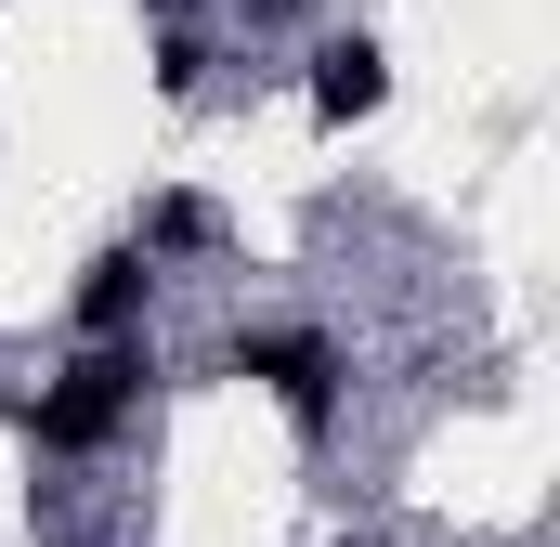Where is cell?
<instances>
[{
  "label": "cell",
  "instance_id": "obj_2",
  "mask_svg": "<svg viewBox=\"0 0 560 547\" xmlns=\"http://www.w3.org/2000/svg\"><path fill=\"white\" fill-rule=\"evenodd\" d=\"M222 365H235V379H261V392L287 405L300 443H326V430H339V379H352V365H339V339H326V326H235V352H222Z\"/></svg>",
  "mask_w": 560,
  "mask_h": 547
},
{
  "label": "cell",
  "instance_id": "obj_5",
  "mask_svg": "<svg viewBox=\"0 0 560 547\" xmlns=\"http://www.w3.org/2000/svg\"><path fill=\"white\" fill-rule=\"evenodd\" d=\"M209 235H222V209H209V196H156V209L131 222L143 261H183V248H209Z\"/></svg>",
  "mask_w": 560,
  "mask_h": 547
},
{
  "label": "cell",
  "instance_id": "obj_7",
  "mask_svg": "<svg viewBox=\"0 0 560 547\" xmlns=\"http://www.w3.org/2000/svg\"><path fill=\"white\" fill-rule=\"evenodd\" d=\"M235 13H248V26H287V13H300V0H235Z\"/></svg>",
  "mask_w": 560,
  "mask_h": 547
},
{
  "label": "cell",
  "instance_id": "obj_4",
  "mask_svg": "<svg viewBox=\"0 0 560 547\" xmlns=\"http://www.w3.org/2000/svg\"><path fill=\"white\" fill-rule=\"evenodd\" d=\"M378 105H392V53H378L365 26H352V39H326V53H313V118H326V131H352V118H378Z\"/></svg>",
  "mask_w": 560,
  "mask_h": 547
},
{
  "label": "cell",
  "instance_id": "obj_1",
  "mask_svg": "<svg viewBox=\"0 0 560 547\" xmlns=\"http://www.w3.org/2000/svg\"><path fill=\"white\" fill-rule=\"evenodd\" d=\"M143 392H156V352H143V326H118V339H79V365L39 379V392L13 405V430H26L39 456H105L143 417Z\"/></svg>",
  "mask_w": 560,
  "mask_h": 547
},
{
  "label": "cell",
  "instance_id": "obj_3",
  "mask_svg": "<svg viewBox=\"0 0 560 547\" xmlns=\"http://www.w3.org/2000/svg\"><path fill=\"white\" fill-rule=\"evenodd\" d=\"M66 313H79V339H118V326H143V313H156V261H143L131 235H105V248L79 261V287H66Z\"/></svg>",
  "mask_w": 560,
  "mask_h": 547
},
{
  "label": "cell",
  "instance_id": "obj_6",
  "mask_svg": "<svg viewBox=\"0 0 560 547\" xmlns=\"http://www.w3.org/2000/svg\"><path fill=\"white\" fill-rule=\"evenodd\" d=\"M156 92H170V105H196V92H209V39H196V26H170V39H156Z\"/></svg>",
  "mask_w": 560,
  "mask_h": 547
}]
</instances>
